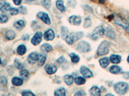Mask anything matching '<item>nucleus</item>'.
<instances>
[{"label": "nucleus", "instance_id": "obj_1", "mask_svg": "<svg viewBox=\"0 0 129 96\" xmlns=\"http://www.w3.org/2000/svg\"><path fill=\"white\" fill-rule=\"evenodd\" d=\"M83 35L84 34L82 32H72V33L68 34L67 36L65 37V40L68 44L72 45L75 42L83 38Z\"/></svg>", "mask_w": 129, "mask_h": 96}, {"label": "nucleus", "instance_id": "obj_2", "mask_svg": "<svg viewBox=\"0 0 129 96\" xmlns=\"http://www.w3.org/2000/svg\"><path fill=\"white\" fill-rule=\"evenodd\" d=\"M114 91L119 95H124L128 90V84L123 82H118L114 86Z\"/></svg>", "mask_w": 129, "mask_h": 96}, {"label": "nucleus", "instance_id": "obj_3", "mask_svg": "<svg viewBox=\"0 0 129 96\" xmlns=\"http://www.w3.org/2000/svg\"><path fill=\"white\" fill-rule=\"evenodd\" d=\"M109 43L107 40H104L101 42L98 46L97 50V54L99 56H103L107 54L109 52Z\"/></svg>", "mask_w": 129, "mask_h": 96}, {"label": "nucleus", "instance_id": "obj_4", "mask_svg": "<svg viewBox=\"0 0 129 96\" xmlns=\"http://www.w3.org/2000/svg\"><path fill=\"white\" fill-rule=\"evenodd\" d=\"M76 49L80 52H87L90 51L91 47L88 42L86 41H81L77 45Z\"/></svg>", "mask_w": 129, "mask_h": 96}, {"label": "nucleus", "instance_id": "obj_5", "mask_svg": "<svg viewBox=\"0 0 129 96\" xmlns=\"http://www.w3.org/2000/svg\"><path fill=\"white\" fill-rule=\"evenodd\" d=\"M105 33V30L102 26H98L94 29V32L91 35V38L92 40H97L99 36H103Z\"/></svg>", "mask_w": 129, "mask_h": 96}, {"label": "nucleus", "instance_id": "obj_6", "mask_svg": "<svg viewBox=\"0 0 129 96\" xmlns=\"http://www.w3.org/2000/svg\"><path fill=\"white\" fill-rule=\"evenodd\" d=\"M114 21L117 25L121 26L122 28H124L126 31L129 32V22H127L126 20L121 18V17H116L114 18Z\"/></svg>", "mask_w": 129, "mask_h": 96}, {"label": "nucleus", "instance_id": "obj_7", "mask_svg": "<svg viewBox=\"0 0 129 96\" xmlns=\"http://www.w3.org/2000/svg\"><path fill=\"white\" fill-rule=\"evenodd\" d=\"M37 18H39L41 20H42L43 22L45 23L46 24L50 25L51 24V20H50V18L48 14L46 13L45 12H40L37 14L36 15Z\"/></svg>", "mask_w": 129, "mask_h": 96}, {"label": "nucleus", "instance_id": "obj_8", "mask_svg": "<svg viewBox=\"0 0 129 96\" xmlns=\"http://www.w3.org/2000/svg\"><path fill=\"white\" fill-rule=\"evenodd\" d=\"M43 34L40 32H36L34 36L31 39V43L34 46H38L41 43L42 40Z\"/></svg>", "mask_w": 129, "mask_h": 96}, {"label": "nucleus", "instance_id": "obj_9", "mask_svg": "<svg viewBox=\"0 0 129 96\" xmlns=\"http://www.w3.org/2000/svg\"><path fill=\"white\" fill-rule=\"evenodd\" d=\"M69 22L71 24L75 25V26H79L81 22V18L80 16H71L69 18Z\"/></svg>", "mask_w": 129, "mask_h": 96}, {"label": "nucleus", "instance_id": "obj_10", "mask_svg": "<svg viewBox=\"0 0 129 96\" xmlns=\"http://www.w3.org/2000/svg\"><path fill=\"white\" fill-rule=\"evenodd\" d=\"M80 72L85 78H91L93 76L92 72L90 70V68L86 66H81L80 68Z\"/></svg>", "mask_w": 129, "mask_h": 96}, {"label": "nucleus", "instance_id": "obj_11", "mask_svg": "<svg viewBox=\"0 0 129 96\" xmlns=\"http://www.w3.org/2000/svg\"><path fill=\"white\" fill-rule=\"evenodd\" d=\"M43 36H44V38L46 40H52L54 39L55 38L54 32L52 29H48L45 32Z\"/></svg>", "mask_w": 129, "mask_h": 96}, {"label": "nucleus", "instance_id": "obj_12", "mask_svg": "<svg viewBox=\"0 0 129 96\" xmlns=\"http://www.w3.org/2000/svg\"><path fill=\"white\" fill-rule=\"evenodd\" d=\"M39 58V54L36 52H31L27 57V60L30 64H34L38 62Z\"/></svg>", "mask_w": 129, "mask_h": 96}, {"label": "nucleus", "instance_id": "obj_13", "mask_svg": "<svg viewBox=\"0 0 129 96\" xmlns=\"http://www.w3.org/2000/svg\"><path fill=\"white\" fill-rule=\"evenodd\" d=\"M45 70L47 74L52 75L56 72L57 71V67L54 65H52V64H47L45 66Z\"/></svg>", "mask_w": 129, "mask_h": 96}, {"label": "nucleus", "instance_id": "obj_14", "mask_svg": "<svg viewBox=\"0 0 129 96\" xmlns=\"http://www.w3.org/2000/svg\"><path fill=\"white\" fill-rule=\"evenodd\" d=\"M121 61V56L118 54H111L110 56V62L114 64H118Z\"/></svg>", "mask_w": 129, "mask_h": 96}, {"label": "nucleus", "instance_id": "obj_15", "mask_svg": "<svg viewBox=\"0 0 129 96\" xmlns=\"http://www.w3.org/2000/svg\"><path fill=\"white\" fill-rule=\"evenodd\" d=\"M56 6L61 12H64L66 10V8L64 5V2L63 0H57L56 2Z\"/></svg>", "mask_w": 129, "mask_h": 96}, {"label": "nucleus", "instance_id": "obj_16", "mask_svg": "<svg viewBox=\"0 0 129 96\" xmlns=\"http://www.w3.org/2000/svg\"><path fill=\"white\" fill-rule=\"evenodd\" d=\"M99 63H100V66L102 68H106L109 66V64H110V60H109V58L105 57V58L100 59Z\"/></svg>", "mask_w": 129, "mask_h": 96}, {"label": "nucleus", "instance_id": "obj_17", "mask_svg": "<svg viewBox=\"0 0 129 96\" xmlns=\"http://www.w3.org/2000/svg\"><path fill=\"white\" fill-rule=\"evenodd\" d=\"M12 83L13 85L16 86H19L21 85H22L23 83V80L22 78H20L18 77H14L12 79Z\"/></svg>", "mask_w": 129, "mask_h": 96}, {"label": "nucleus", "instance_id": "obj_18", "mask_svg": "<svg viewBox=\"0 0 129 96\" xmlns=\"http://www.w3.org/2000/svg\"><path fill=\"white\" fill-rule=\"evenodd\" d=\"M90 94L92 96H99L101 95V90L97 86H93L90 89Z\"/></svg>", "mask_w": 129, "mask_h": 96}, {"label": "nucleus", "instance_id": "obj_19", "mask_svg": "<svg viewBox=\"0 0 129 96\" xmlns=\"http://www.w3.org/2000/svg\"><path fill=\"white\" fill-rule=\"evenodd\" d=\"M63 80H64V83H66L67 85H71L74 82L73 76H71V75H68V74H66L63 76Z\"/></svg>", "mask_w": 129, "mask_h": 96}, {"label": "nucleus", "instance_id": "obj_20", "mask_svg": "<svg viewBox=\"0 0 129 96\" xmlns=\"http://www.w3.org/2000/svg\"><path fill=\"white\" fill-rule=\"evenodd\" d=\"M14 26L18 30H21L23 29L25 26V22L23 20H19L16 22L14 24Z\"/></svg>", "mask_w": 129, "mask_h": 96}, {"label": "nucleus", "instance_id": "obj_21", "mask_svg": "<svg viewBox=\"0 0 129 96\" xmlns=\"http://www.w3.org/2000/svg\"><path fill=\"white\" fill-rule=\"evenodd\" d=\"M121 70V68L119 66H112L110 67L109 68V71H110V73L112 74H118L119 73Z\"/></svg>", "mask_w": 129, "mask_h": 96}, {"label": "nucleus", "instance_id": "obj_22", "mask_svg": "<svg viewBox=\"0 0 129 96\" xmlns=\"http://www.w3.org/2000/svg\"><path fill=\"white\" fill-rule=\"evenodd\" d=\"M26 52V48L23 44H21L17 48V52L19 55H23Z\"/></svg>", "mask_w": 129, "mask_h": 96}, {"label": "nucleus", "instance_id": "obj_23", "mask_svg": "<svg viewBox=\"0 0 129 96\" xmlns=\"http://www.w3.org/2000/svg\"><path fill=\"white\" fill-rule=\"evenodd\" d=\"M74 83L77 85H81V84H84L86 83V80H85V79L84 78L78 76V77L74 79Z\"/></svg>", "mask_w": 129, "mask_h": 96}, {"label": "nucleus", "instance_id": "obj_24", "mask_svg": "<svg viewBox=\"0 0 129 96\" xmlns=\"http://www.w3.org/2000/svg\"><path fill=\"white\" fill-rule=\"evenodd\" d=\"M16 36V33L13 30H9L5 34V37L8 40H13Z\"/></svg>", "mask_w": 129, "mask_h": 96}, {"label": "nucleus", "instance_id": "obj_25", "mask_svg": "<svg viewBox=\"0 0 129 96\" xmlns=\"http://www.w3.org/2000/svg\"><path fill=\"white\" fill-rule=\"evenodd\" d=\"M54 95L55 96H66L65 89L63 87L57 89V90H55Z\"/></svg>", "mask_w": 129, "mask_h": 96}, {"label": "nucleus", "instance_id": "obj_26", "mask_svg": "<svg viewBox=\"0 0 129 96\" xmlns=\"http://www.w3.org/2000/svg\"><path fill=\"white\" fill-rule=\"evenodd\" d=\"M41 49L42 51H45V52H50V51L52 50V47L51 45H50L49 44H43L41 46Z\"/></svg>", "mask_w": 129, "mask_h": 96}, {"label": "nucleus", "instance_id": "obj_27", "mask_svg": "<svg viewBox=\"0 0 129 96\" xmlns=\"http://www.w3.org/2000/svg\"><path fill=\"white\" fill-rule=\"evenodd\" d=\"M46 59H47V57L44 54H39V58L38 60V65L40 66H42L43 65H44L45 62L46 61Z\"/></svg>", "mask_w": 129, "mask_h": 96}, {"label": "nucleus", "instance_id": "obj_28", "mask_svg": "<svg viewBox=\"0 0 129 96\" xmlns=\"http://www.w3.org/2000/svg\"><path fill=\"white\" fill-rule=\"evenodd\" d=\"M70 57H71V61L73 63H74V64H77V63L79 62V60H80L79 56L78 55H77L76 53H73V52L71 53V54H70Z\"/></svg>", "mask_w": 129, "mask_h": 96}, {"label": "nucleus", "instance_id": "obj_29", "mask_svg": "<svg viewBox=\"0 0 129 96\" xmlns=\"http://www.w3.org/2000/svg\"><path fill=\"white\" fill-rule=\"evenodd\" d=\"M41 3L42 6L47 10L51 6V0H41Z\"/></svg>", "mask_w": 129, "mask_h": 96}, {"label": "nucleus", "instance_id": "obj_30", "mask_svg": "<svg viewBox=\"0 0 129 96\" xmlns=\"http://www.w3.org/2000/svg\"><path fill=\"white\" fill-rule=\"evenodd\" d=\"M106 35L109 36L110 38H114L116 37V35H115L114 32L111 29V28H107L106 30Z\"/></svg>", "mask_w": 129, "mask_h": 96}, {"label": "nucleus", "instance_id": "obj_31", "mask_svg": "<svg viewBox=\"0 0 129 96\" xmlns=\"http://www.w3.org/2000/svg\"><path fill=\"white\" fill-rule=\"evenodd\" d=\"M19 75L23 79H26L28 77V75H29V72L26 69H21L19 72Z\"/></svg>", "mask_w": 129, "mask_h": 96}, {"label": "nucleus", "instance_id": "obj_32", "mask_svg": "<svg viewBox=\"0 0 129 96\" xmlns=\"http://www.w3.org/2000/svg\"><path fill=\"white\" fill-rule=\"evenodd\" d=\"M92 26V20L90 18H85V20H84V24H83V27L85 28H88Z\"/></svg>", "mask_w": 129, "mask_h": 96}, {"label": "nucleus", "instance_id": "obj_33", "mask_svg": "<svg viewBox=\"0 0 129 96\" xmlns=\"http://www.w3.org/2000/svg\"><path fill=\"white\" fill-rule=\"evenodd\" d=\"M10 8H11V5H10V3H5L4 4V5L2 6V8H1V11L2 12H7L9 10H10Z\"/></svg>", "mask_w": 129, "mask_h": 96}, {"label": "nucleus", "instance_id": "obj_34", "mask_svg": "<svg viewBox=\"0 0 129 96\" xmlns=\"http://www.w3.org/2000/svg\"><path fill=\"white\" fill-rule=\"evenodd\" d=\"M14 65H15V67L18 68V69H19V70L23 69V68L24 67L23 65V64H21V63L18 60V59H16V60H14Z\"/></svg>", "mask_w": 129, "mask_h": 96}, {"label": "nucleus", "instance_id": "obj_35", "mask_svg": "<svg viewBox=\"0 0 129 96\" xmlns=\"http://www.w3.org/2000/svg\"><path fill=\"white\" fill-rule=\"evenodd\" d=\"M9 20V18H8L7 16L6 15L2 14L0 16V23H5Z\"/></svg>", "mask_w": 129, "mask_h": 96}, {"label": "nucleus", "instance_id": "obj_36", "mask_svg": "<svg viewBox=\"0 0 129 96\" xmlns=\"http://www.w3.org/2000/svg\"><path fill=\"white\" fill-rule=\"evenodd\" d=\"M21 95L23 96H35V94L32 92H31L30 90H24V91L21 92Z\"/></svg>", "mask_w": 129, "mask_h": 96}, {"label": "nucleus", "instance_id": "obj_37", "mask_svg": "<svg viewBox=\"0 0 129 96\" xmlns=\"http://www.w3.org/2000/svg\"><path fill=\"white\" fill-rule=\"evenodd\" d=\"M19 10L18 8H11L10 10V14L11 16H16L19 14Z\"/></svg>", "mask_w": 129, "mask_h": 96}, {"label": "nucleus", "instance_id": "obj_38", "mask_svg": "<svg viewBox=\"0 0 129 96\" xmlns=\"http://www.w3.org/2000/svg\"><path fill=\"white\" fill-rule=\"evenodd\" d=\"M61 34H62V36L64 37L65 38L67 35L69 34V31H68L67 28L66 27H64V26H63L62 27V29H61Z\"/></svg>", "mask_w": 129, "mask_h": 96}, {"label": "nucleus", "instance_id": "obj_39", "mask_svg": "<svg viewBox=\"0 0 129 96\" xmlns=\"http://www.w3.org/2000/svg\"><path fill=\"white\" fill-rule=\"evenodd\" d=\"M75 96H87V93L84 91V90H79V91H78L77 92H76L75 93Z\"/></svg>", "mask_w": 129, "mask_h": 96}, {"label": "nucleus", "instance_id": "obj_40", "mask_svg": "<svg viewBox=\"0 0 129 96\" xmlns=\"http://www.w3.org/2000/svg\"><path fill=\"white\" fill-rule=\"evenodd\" d=\"M0 84H3V85H6L7 84V80L6 78L1 77L0 78Z\"/></svg>", "mask_w": 129, "mask_h": 96}, {"label": "nucleus", "instance_id": "obj_41", "mask_svg": "<svg viewBox=\"0 0 129 96\" xmlns=\"http://www.w3.org/2000/svg\"><path fill=\"white\" fill-rule=\"evenodd\" d=\"M76 4V0H69L68 1V5L69 6H74Z\"/></svg>", "mask_w": 129, "mask_h": 96}, {"label": "nucleus", "instance_id": "obj_42", "mask_svg": "<svg viewBox=\"0 0 129 96\" xmlns=\"http://www.w3.org/2000/svg\"><path fill=\"white\" fill-rule=\"evenodd\" d=\"M64 62V58L63 56H61L57 60V62L58 64H63Z\"/></svg>", "mask_w": 129, "mask_h": 96}, {"label": "nucleus", "instance_id": "obj_43", "mask_svg": "<svg viewBox=\"0 0 129 96\" xmlns=\"http://www.w3.org/2000/svg\"><path fill=\"white\" fill-rule=\"evenodd\" d=\"M14 2V3L16 5H20L21 3V2H22V0H12Z\"/></svg>", "mask_w": 129, "mask_h": 96}, {"label": "nucleus", "instance_id": "obj_44", "mask_svg": "<svg viewBox=\"0 0 129 96\" xmlns=\"http://www.w3.org/2000/svg\"><path fill=\"white\" fill-rule=\"evenodd\" d=\"M123 77L125 79H129V72H125L123 73Z\"/></svg>", "mask_w": 129, "mask_h": 96}, {"label": "nucleus", "instance_id": "obj_45", "mask_svg": "<svg viewBox=\"0 0 129 96\" xmlns=\"http://www.w3.org/2000/svg\"><path fill=\"white\" fill-rule=\"evenodd\" d=\"M5 3H6V2H5V0H0V9L2 8V6L4 5V4Z\"/></svg>", "mask_w": 129, "mask_h": 96}, {"label": "nucleus", "instance_id": "obj_46", "mask_svg": "<svg viewBox=\"0 0 129 96\" xmlns=\"http://www.w3.org/2000/svg\"><path fill=\"white\" fill-rule=\"evenodd\" d=\"M23 40H28V35H25L23 36Z\"/></svg>", "mask_w": 129, "mask_h": 96}, {"label": "nucleus", "instance_id": "obj_47", "mask_svg": "<svg viewBox=\"0 0 129 96\" xmlns=\"http://www.w3.org/2000/svg\"><path fill=\"white\" fill-rule=\"evenodd\" d=\"M99 2H100V3H101V4H103V3H105V2H106V0H99Z\"/></svg>", "mask_w": 129, "mask_h": 96}, {"label": "nucleus", "instance_id": "obj_48", "mask_svg": "<svg viewBox=\"0 0 129 96\" xmlns=\"http://www.w3.org/2000/svg\"><path fill=\"white\" fill-rule=\"evenodd\" d=\"M25 1H26V2H34L35 0H25Z\"/></svg>", "mask_w": 129, "mask_h": 96}, {"label": "nucleus", "instance_id": "obj_49", "mask_svg": "<svg viewBox=\"0 0 129 96\" xmlns=\"http://www.w3.org/2000/svg\"><path fill=\"white\" fill-rule=\"evenodd\" d=\"M113 96V94H106V96Z\"/></svg>", "mask_w": 129, "mask_h": 96}, {"label": "nucleus", "instance_id": "obj_50", "mask_svg": "<svg viewBox=\"0 0 129 96\" xmlns=\"http://www.w3.org/2000/svg\"><path fill=\"white\" fill-rule=\"evenodd\" d=\"M2 64V60H1V58H0V66Z\"/></svg>", "mask_w": 129, "mask_h": 96}, {"label": "nucleus", "instance_id": "obj_51", "mask_svg": "<svg viewBox=\"0 0 129 96\" xmlns=\"http://www.w3.org/2000/svg\"><path fill=\"white\" fill-rule=\"evenodd\" d=\"M127 62L129 63V55H128V56L127 57Z\"/></svg>", "mask_w": 129, "mask_h": 96}]
</instances>
